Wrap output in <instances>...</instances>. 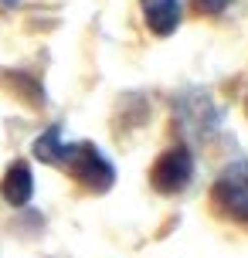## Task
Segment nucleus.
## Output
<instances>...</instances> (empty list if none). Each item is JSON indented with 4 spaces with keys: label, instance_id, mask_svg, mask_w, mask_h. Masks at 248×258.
I'll return each mask as SVG.
<instances>
[{
    "label": "nucleus",
    "instance_id": "obj_2",
    "mask_svg": "<svg viewBox=\"0 0 248 258\" xmlns=\"http://www.w3.org/2000/svg\"><path fill=\"white\" fill-rule=\"evenodd\" d=\"M191 177H194V156H191V150H183V146L167 150L157 160L153 173H150V180H153V187L160 194H180L191 183Z\"/></svg>",
    "mask_w": 248,
    "mask_h": 258
},
{
    "label": "nucleus",
    "instance_id": "obj_7",
    "mask_svg": "<svg viewBox=\"0 0 248 258\" xmlns=\"http://www.w3.org/2000/svg\"><path fill=\"white\" fill-rule=\"evenodd\" d=\"M194 4V11L197 14H208V17H214V14H221L231 7V0H191Z\"/></svg>",
    "mask_w": 248,
    "mask_h": 258
},
{
    "label": "nucleus",
    "instance_id": "obj_6",
    "mask_svg": "<svg viewBox=\"0 0 248 258\" xmlns=\"http://www.w3.org/2000/svg\"><path fill=\"white\" fill-rule=\"evenodd\" d=\"M34 156H38L41 163H51V167L65 163V156H68V143L61 140V129H58V126L44 129L38 140H34Z\"/></svg>",
    "mask_w": 248,
    "mask_h": 258
},
{
    "label": "nucleus",
    "instance_id": "obj_8",
    "mask_svg": "<svg viewBox=\"0 0 248 258\" xmlns=\"http://www.w3.org/2000/svg\"><path fill=\"white\" fill-rule=\"evenodd\" d=\"M14 4H17V0H0V7H14Z\"/></svg>",
    "mask_w": 248,
    "mask_h": 258
},
{
    "label": "nucleus",
    "instance_id": "obj_4",
    "mask_svg": "<svg viewBox=\"0 0 248 258\" xmlns=\"http://www.w3.org/2000/svg\"><path fill=\"white\" fill-rule=\"evenodd\" d=\"M0 194H4V201L14 207H24L31 201V194H34V177H31V167H27L24 160H17L7 167L4 173V183H0Z\"/></svg>",
    "mask_w": 248,
    "mask_h": 258
},
{
    "label": "nucleus",
    "instance_id": "obj_9",
    "mask_svg": "<svg viewBox=\"0 0 248 258\" xmlns=\"http://www.w3.org/2000/svg\"><path fill=\"white\" fill-rule=\"evenodd\" d=\"M245 109H248V105H245Z\"/></svg>",
    "mask_w": 248,
    "mask_h": 258
},
{
    "label": "nucleus",
    "instance_id": "obj_1",
    "mask_svg": "<svg viewBox=\"0 0 248 258\" xmlns=\"http://www.w3.org/2000/svg\"><path fill=\"white\" fill-rule=\"evenodd\" d=\"M65 167L72 170V177H75L82 187H89V190H95V194H105L112 183H116L112 163H109L92 143H75V146H68Z\"/></svg>",
    "mask_w": 248,
    "mask_h": 258
},
{
    "label": "nucleus",
    "instance_id": "obj_5",
    "mask_svg": "<svg viewBox=\"0 0 248 258\" xmlns=\"http://www.w3.org/2000/svg\"><path fill=\"white\" fill-rule=\"evenodd\" d=\"M143 17L153 34L167 38L180 24V0H143Z\"/></svg>",
    "mask_w": 248,
    "mask_h": 258
},
{
    "label": "nucleus",
    "instance_id": "obj_3",
    "mask_svg": "<svg viewBox=\"0 0 248 258\" xmlns=\"http://www.w3.org/2000/svg\"><path fill=\"white\" fill-rule=\"evenodd\" d=\"M214 204L221 207L228 218L235 221H248V183L238 180V177H221L214 183Z\"/></svg>",
    "mask_w": 248,
    "mask_h": 258
}]
</instances>
